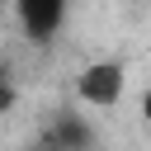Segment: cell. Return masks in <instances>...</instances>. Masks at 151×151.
Returning a JSON list of instances; mask_svg holds the SVG:
<instances>
[{
    "label": "cell",
    "instance_id": "1",
    "mask_svg": "<svg viewBox=\"0 0 151 151\" xmlns=\"http://www.w3.org/2000/svg\"><path fill=\"white\" fill-rule=\"evenodd\" d=\"M123 85H127V76H123V61H94V66H85V71H80V80H76V94H80L85 104L113 109V104L123 99Z\"/></svg>",
    "mask_w": 151,
    "mask_h": 151
},
{
    "label": "cell",
    "instance_id": "2",
    "mask_svg": "<svg viewBox=\"0 0 151 151\" xmlns=\"http://www.w3.org/2000/svg\"><path fill=\"white\" fill-rule=\"evenodd\" d=\"M14 5H19V24L33 42H47L66 19V0H14Z\"/></svg>",
    "mask_w": 151,
    "mask_h": 151
},
{
    "label": "cell",
    "instance_id": "3",
    "mask_svg": "<svg viewBox=\"0 0 151 151\" xmlns=\"http://www.w3.org/2000/svg\"><path fill=\"white\" fill-rule=\"evenodd\" d=\"M47 137H52L61 151H90V146H94L90 123H85V118H76V113H61V118L47 127Z\"/></svg>",
    "mask_w": 151,
    "mask_h": 151
},
{
    "label": "cell",
    "instance_id": "4",
    "mask_svg": "<svg viewBox=\"0 0 151 151\" xmlns=\"http://www.w3.org/2000/svg\"><path fill=\"white\" fill-rule=\"evenodd\" d=\"M9 104H14V80H9V71L0 66V113H9Z\"/></svg>",
    "mask_w": 151,
    "mask_h": 151
},
{
    "label": "cell",
    "instance_id": "5",
    "mask_svg": "<svg viewBox=\"0 0 151 151\" xmlns=\"http://www.w3.org/2000/svg\"><path fill=\"white\" fill-rule=\"evenodd\" d=\"M38 151H61V146H57L52 137H42V142H38Z\"/></svg>",
    "mask_w": 151,
    "mask_h": 151
}]
</instances>
